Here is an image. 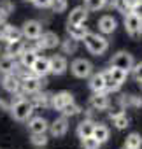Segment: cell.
I'll return each mask as SVG.
<instances>
[{
	"mask_svg": "<svg viewBox=\"0 0 142 149\" xmlns=\"http://www.w3.org/2000/svg\"><path fill=\"white\" fill-rule=\"evenodd\" d=\"M83 40H84L88 51H90L91 54H97V56H98V54H104V53L107 51V47H109V40H107L104 35H98V33L88 32Z\"/></svg>",
	"mask_w": 142,
	"mask_h": 149,
	"instance_id": "6da1fadb",
	"label": "cell"
},
{
	"mask_svg": "<svg viewBox=\"0 0 142 149\" xmlns=\"http://www.w3.org/2000/svg\"><path fill=\"white\" fill-rule=\"evenodd\" d=\"M32 112H33V105H32V102L30 100H26V98H18L13 105H11V114H13V118L16 119V121H28V118L32 116Z\"/></svg>",
	"mask_w": 142,
	"mask_h": 149,
	"instance_id": "7a4b0ae2",
	"label": "cell"
},
{
	"mask_svg": "<svg viewBox=\"0 0 142 149\" xmlns=\"http://www.w3.org/2000/svg\"><path fill=\"white\" fill-rule=\"evenodd\" d=\"M70 70H72V74L76 77L79 79H84V77H90L91 76V72H93V65L84 60V58H77L72 61V65H70Z\"/></svg>",
	"mask_w": 142,
	"mask_h": 149,
	"instance_id": "3957f363",
	"label": "cell"
},
{
	"mask_svg": "<svg viewBox=\"0 0 142 149\" xmlns=\"http://www.w3.org/2000/svg\"><path fill=\"white\" fill-rule=\"evenodd\" d=\"M125 28L132 37H139L142 33V18L135 16L133 13L125 14Z\"/></svg>",
	"mask_w": 142,
	"mask_h": 149,
	"instance_id": "277c9868",
	"label": "cell"
},
{
	"mask_svg": "<svg viewBox=\"0 0 142 149\" xmlns=\"http://www.w3.org/2000/svg\"><path fill=\"white\" fill-rule=\"evenodd\" d=\"M111 67L121 68V70H125V72H130L132 67H133V58H132L130 53L121 51V53L114 54V58H112V61H111Z\"/></svg>",
	"mask_w": 142,
	"mask_h": 149,
	"instance_id": "5b68a950",
	"label": "cell"
},
{
	"mask_svg": "<svg viewBox=\"0 0 142 149\" xmlns=\"http://www.w3.org/2000/svg\"><path fill=\"white\" fill-rule=\"evenodd\" d=\"M40 79L35 76V74H30V76L23 77L21 79V91L23 93H28V95H33L40 90Z\"/></svg>",
	"mask_w": 142,
	"mask_h": 149,
	"instance_id": "8992f818",
	"label": "cell"
},
{
	"mask_svg": "<svg viewBox=\"0 0 142 149\" xmlns=\"http://www.w3.org/2000/svg\"><path fill=\"white\" fill-rule=\"evenodd\" d=\"M2 86L9 93H18L21 90V77L16 76L14 72H9V74H6L4 79H2Z\"/></svg>",
	"mask_w": 142,
	"mask_h": 149,
	"instance_id": "52a82bcc",
	"label": "cell"
},
{
	"mask_svg": "<svg viewBox=\"0 0 142 149\" xmlns=\"http://www.w3.org/2000/svg\"><path fill=\"white\" fill-rule=\"evenodd\" d=\"M21 32H23V37H26V39H39L42 35V25L35 19H30L23 25Z\"/></svg>",
	"mask_w": 142,
	"mask_h": 149,
	"instance_id": "ba28073f",
	"label": "cell"
},
{
	"mask_svg": "<svg viewBox=\"0 0 142 149\" xmlns=\"http://www.w3.org/2000/svg\"><path fill=\"white\" fill-rule=\"evenodd\" d=\"M37 77H44L51 72V65H49V58H44V56H37V60L33 61L32 68H30Z\"/></svg>",
	"mask_w": 142,
	"mask_h": 149,
	"instance_id": "9c48e42d",
	"label": "cell"
},
{
	"mask_svg": "<svg viewBox=\"0 0 142 149\" xmlns=\"http://www.w3.org/2000/svg\"><path fill=\"white\" fill-rule=\"evenodd\" d=\"M70 102H74V97H72V93H68V91H60V93H56V95L51 97V105L56 111H61Z\"/></svg>",
	"mask_w": 142,
	"mask_h": 149,
	"instance_id": "30bf717a",
	"label": "cell"
},
{
	"mask_svg": "<svg viewBox=\"0 0 142 149\" xmlns=\"http://www.w3.org/2000/svg\"><path fill=\"white\" fill-rule=\"evenodd\" d=\"M28 130H30V133H46L49 130V123L42 116H35V118L28 119Z\"/></svg>",
	"mask_w": 142,
	"mask_h": 149,
	"instance_id": "8fae6325",
	"label": "cell"
},
{
	"mask_svg": "<svg viewBox=\"0 0 142 149\" xmlns=\"http://www.w3.org/2000/svg\"><path fill=\"white\" fill-rule=\"evenodd\" d=\"M40 47L42 49H53L56 46H60V37L54 32H42V35L39 37Z\"/></svg>",
	"mask_w": 142,
	"mask_h": 149,
	"instance_id": "7c38bea8",
	"label": "cell"
},
{
	"mask_svg": "<svg viewBox=\"0 0 142 149\" xmlns=\"http://www.w3.org/2000/svg\"><path fill=\"white\" fill-rule=\"evenodd\" d=\"M67 130H68V121H67L65 116L54 119V121L49 125V132H51L53 137H63V135L67 133Z\"/></svg>",
	"mask_w": 142,
	"mask_h": 149,
	"instance_id": "4fadbf2b",
	"label": "cell"
},
{
	"mask_svg": "<svg viewBox=\"0 0 142 149\" xmlns=\"http://www.w3.org/2000/svg\"><path fill=\"white\" fill-rule=\"evenodd\" d=\"M86 18H88V9L86 7H83V6L74 7L68 14V25H81V23L86 21Z\"/></svg>",
	"mask_w": 142,
	"mask_h": 149,
	"instance_id": "5bb4252c",
	"label": "cell"
},
{
	"mask_svg": "<svg viewBox=\"0 0 142 149\" xmlns=\"http://www.w3.org/2000/svg\"><path fill=\"white\" fill-rule=\"evenodd\" d=\"M49 65H51V74H56V76H61L67 70V60L65 56H60V54H54L53 58H49Z\"/></svg>",
	"mask_w": 142,
	"mask_h": 149,
	"instance_id": "9a60e30c",
	"label": "cell"
},
{
	"mask_svg": "<svg viewBox=\"0 0 142 149\" xmlns=\"http://www.w3.org/2000/svg\"><path fill=\"white\" fill-rule=\"evenodd\" d=\"M116 26H118V23H116V19H114L112 16H102V18L98 19V30H100L104 35L112 33V32L116 30Z\"/></svg>",
	"mask_w": 142,
	"mask_h": 149,
	"instance_id": "2e32d148",
	"label": "cell"
},
{
	"mask_svg": "<svg viewBox=\"0 0 142 149\" xmlns=\"http://www.w3.org/2000/svg\"><path fill=\"white\" fill-rule=\"evenodd\" d=\"M105 83H107L105 81V74L98 72L90 79V88H91L93 93H102V91H105Z\"/></svg>",
	"mask_w": 142,
	"mask_h": 149,
	"instance_id": "e0dca14e",
	"label": "cell"
},
{
	"mask_svg": "<svg viewBox=\"0 0 142 149\" xmlns=\"http://www.w3.org/2000/svg\"><path fill=\"white\" fill-rule=\"evenodd\" d=\"M90 105H91L93 109H97V111H104V109H107V107H109V98H107L105 91H102V93H95V95L90 98Z\"/></svg>",
	"mask_w": 142,
	"mask_h": 149,
	"instance_id": "ac0fdd59",
	"label": "cell"
},
{
	"mask_svg": "<svg viewBox=\"0 0 142 149\" xmlns=\"http://www.w3.org/2000/svg\"><path fill=\"white\" fill-rule=\"evenodd\" d=\"M25 51V42L19 39V40H13V42H7V47H6V53L13 58L16 56H21V53Z\"/></svg>",
	"mask_w": 142,
	"mask_h": 149,
	"instance_id": "d6986e66",
	"label": "cell"
},
{
	"mask_svg": "<svg viewBox=\"0 0 142 149\" xmlns=\"http://www.w3.org/2000/svg\"><path fill=\"white\" fill-rule=\"evenodd\" d=\"M67 30H68V35L72 39H76V40H83L84 35L88 33V28L84 26V23H81V25H68Z\"/></svg>",
	"mask_w": 142,
	"mask_h": 149,
	"instance_id": "ffe728a7",
	"label": "cell"
},
{
	"mask_svg": "<svg viewBox=\"0 0 142 149\" xmlns=\"http://www.w3.org/2000/svg\"><path fill=\"white\" fill-rule=\"evenodd\" d=\"M93 128H95V123H91L90 119L81 121V123H79V126H77V135H79V139L91 137V135H93Z\"/></svg>",
	"mask_w": 142,
	"mask_h": 149,
	"instance_id": "44dd1931",
	"label": "cell"
},
{
	"mask_svg": "<svg viewBox=\"0 0 142 149\" xmlns=\"http://www.w3.org/2000/svg\"><path fill=\"white\" fill-rule=\"evenodd\" d=\"M16 68V58L6 54L0 58V72H4V74H9V72H14Z\"/></svg>",
	"mask_w": 142,
	"mask_h": 149,
	"instance_id": "7402d4cb",
	"label": "cell"
},
{
	"mask_svg": "<svg viewBox=\"0 0 142 149\" xmlns=\"http://www.w3.org/2000/svg\"><path fill=\"white\" fill-rule=\"evenodd\" d=\"M91 137H95L100 144H104V142L109 140V128H107L105 125H95V128H93V135H91Z\"/></svg>",
	"mask_w": 142,
	"mask_h": 149,
	"instance_id": "603a6c76",
	"label": "cell"
},
{
	"mask_svg": "<svg viewBox=\"0 0 142 149\" xmlns=\"http://www.w3.org/2000/svg\"><path fill=\"white\" fill-rule=\"evenodd\" d=\"M135 4H137V0H114V7L119 13H123V14L132 13V9H133Z\"/></svg>",
	"mask_w": 142,
	"mask_h": 149,
	"instance_id": "cb8c5ba5",
	"label": "cell"
},
{
	"mask_svg": "<svg viewBox=\"0 0 142 149\" xmlns=\"http://www.w3.org/2000/svg\"><path fill=\"white\" fill-rule=\"evenodd\" d=\"M37 53L35 51H30V49H25L23 53H21V65L23 67H26V68H32V65H33V61L37 60Z\"/></svg>",
	"mask_w": 142,
	"mask_h": 149,
	"instance_id": "d4e9b609",
	"label": "cell"
},
{
	"mask_svg": "<svg viewBox=\"0 0 142 149\" xmlns=\"http://www.w3.org/2000/svg\"><path fill=\"white\" fill-rule=\"evenodd\" d=\"M109 74H111V79L121 86V84L126 81V74H128V72H125V70H121V68H114V67H111Z\"/></svg>",
	"mask_w": 142,
	"mask_h": 149,
	"instance_id": "484cf974",
	"label": "cell"
},
{
	"mask_svg": "<svg viewBox=\"0 0 142 149\" xmlns=\"http://www.w3.org/2000/svg\"><path fill=\"white\" fill-rule=\"evenodd\" d=\"M21 37H23V32H21L19 28H16V26H9L2 40H6V42H13V40H19Z\"/></svg>",
	"mask_w": 142,
	"mask_h": 149,
	"instance_id": "4316f807",
	"label": "cell"
},
{
	"mask_svg": "<svg viewBox=\"0 0 142 149\" xmlns=\"http://www.w3.org/2000/svg\"><path fill=\"white\" fill-rule=\"evenodd\" d=\"M125 146H126V147L140 149V146H142V137H140V133H130V135L126 137V140H125Z\"/></svg>",
	"mask_w": 142,
	"mask_h": 149,
	"instance_id": "83f0119b",
	"label": "cell"
},
{
	"mask_svg": "<svg viewBox=\"0 0 142 149\" xmlns=\"http://www.w3.org/2000/svg\"><path fill=\"white\" fill-rule=\"evenodd\" d=\"M81 112V107L76 104V102H70V104H67L63 109H61V114L65 116V118H68V116H76V114H79Z\"/></svg>",
	"mask_w": 142,
	"mask_h": 149,
	"instance_id": "f1b7e54d",
	"label": "cell"
},
{
	"mask_svg": "<svg viewBox=\"0 0 142 149\" xmlns=\"http://www.w3.org/2000/svg\"><path fill=\"white\" fill-rule=\"evenodd\" d=\"M30 142H32V146H35V147H42V146L47 144V137H46V133H32Z\"/></svg>",
	"mask_w": 142,
	"mask_h": 149,
	"instance_id": "f546056e",
	"label": "cell"
},
{
	"mask_svg": "<svg viewBox=\"0 0 142 149\" xmlns=\"http://www.w3.org/2000/svg\"><path fill=\"white\" fill-rule=\"evenodd\" d=\"M32 105L33 107H47L49 105V97L47 95H35L32 97Z\"/></svg>",
	"mask_w": 142,
	"mask_h": 149,
	"instance_id": "4dcf8cb0",
	"label": "cell"
},
{
	"mask_svg": "<svg viewBox=\"0 0 142 149\" xmlns=\"http://www.w3.org/2000/svg\"><path fill=\"white\" fill-rule=\"evenodd\" d=\"M112 121H114V126H116L118 130H125V128L128 126V118H126V114H125V112H121V114L114 116V118H112Z\"/></svg>",
	"mask_w": 142,
	"mask_h": 149,
	"instance_id": "1f68e13d",
	"label": "cell"
},
{
	"mask_svg": "<svg viewBox=\"0 0 142 149\" xmlns=\"http://www.w3.org/2000/svg\"><path fill=\"white\" fill-rule=\"evenodd\" d=\"M105 2H107V0H86L84 7L88 11H100V9L105 7Z\"/></svg>",
	"mask_w": 142,
	"mask_h": 149,
	"instance_id": "d6a6232c",
	"label": "cell"
},
{
	"mask_svg": "<svg viewBox=\"0 0 142 149\" xmlns=\"http://www.w3.org/2000/svg\"><path fill=\"white\" fill-rule=\"evenodd\" d=\"M81 144L84 149H98L102 144L95 139V137H86V139H81Z\"/></svg>",
	"mask_w": 142,
	"mask_h": 149,
	"instance_id": "836d02e7",
	"label": "cell"
},
{
	"mask_svg": "<svg viewBox=\"0 0 142 149\" xmlns=\"http://www.w3.org/2000/svg\"><path fill=\"white\" fill-rule=\"evenodd\" d=\"M76 49H77V40H76V39L70 37L68 40H65V42H63V51H65L67 54L76 53Z\"/></svg>",
	"mask_w": 142,
	"mask_h": 149,
	"instance_id": "e575fe53",
	"label": "cell"
},
{
	"mask_svg": "<svg viewBox=\"0 0 142 149\" xmlns=\"http://www.w3.org/2000/svg\"><path fill=\"white\" fill-rule=\"evenodd\" d=\"M51 9H53V13H63L67 9V0H53Z\"/></svg>",
	"mask_w": 142,
	"mask_h": 149,
	"instance_id": "d590c367",
	"label": "cell"
},
{
	"mask_svg": "<svg viewBox=\"0 0 142 149\" xmlns=\"http://www.w3.org/2000/svg\"><path fill=\"white\" fill-rule=\"evenodd\" d=\"M132 72H133V77H135V79L140 83V81H142V61H140V63H137V65L133 63V67H132Z\"/></svg>",
	"mask_w": 142,
	"mask_h": 149,
	"instance_id": "8d00e7d4",
	"label": "cell"
},
{
	"mask_svg": "<svg viewBox=\"0 0 142 149\" xmlns=\"http://www.w3.org/2000/svg\"><path fill=\"white\" fill-rule=\"evenodd\" d=\"M125 104H126V105L140 107V105H142V100H140V98H137V97H133V95H130V97H126V98H125Z\"/></svg>",
	"mask_w": 142,
	"mask_h": 149,
	"instance_id": "74e56055",
	"label": "cell"
},
{
	"mask_svg": "<svg viewBox=\"0 0 142 149\" xmlns=\"http://www.w3.org/2000/svg\"><path fill=\"white\" fill-rule=\"evenodd\" d=\"M13 4L9 2V0H4V2L2 4H0V11H2V13H6V14H9V13H13Z\"/></svg>",
	"mask_w": 142,
	"mask_h": 149,
	"instance_id": "f35d334b",
	"label": "cell"
},
{
	"mask_svg": "<svg viewBox=\"0 0 142 149\" xmlns=\"http://www.w3.org/2000/svg\"><path fill=\"white\" fill-rule=\"evenodd\" d=\"M51 2H53V0H33L35 7H39V9H46V7H51Z\"/></svg>",
	"mask_w": 142,
	"mask_h": 149,
	"instance_id": "ab89813d",
	"label": "cell"
},
{
	"mask_svg": "<svg viewBox=\"0 0 142 149\" xmlns=\"http://www.w3.org/2000/svg\"><path fill=\"white\" fill-rule=\"evenodd\" d=\"M132 13H133L135 16H139V18H142V0H137V4L133 6V9H132Z\"/></svg>",
	"mask_w": 142,
	"mask_h": 149,
	"instance_id": "60d3db41",
	"label": "cell"
},
{
	"mask_svg": "<svg viewBox=\"0 0 142 149\" xmlns=\"http://www.w3.org/2000/svg\"><path fill=\"white\" fill-rule=\"evenodd\" d=\"M9 26L11 25H7L6 21H0V39H4V35H6V32H7Z\"/></svg>",
	"mask_w": 142,
	"mask_h": 149,
	"instance_id": "b9f144b4",
	"label": "cell"
},
{
	"mask_svg": "<svg viewBox=\"0 0 142 149\" xmlns=\"http://www.w3.org/2000/svg\"><path fill=\"white\" fill-rule=\"evenodd\" d=\"M125 149H135V147H126V146H125Z\"/></svg>",
	"mask_w": 142,
	"mask_h": 149,
	"instance_id": "7bdbcfd3",
	"label": "cell"
},
{
	"mask_svg": "<svg viewBox=\"0 0 142 149\" xmlns=\"http://www.w3.org/2000/svg\"><path fill=\"white\" fill-rule=\"evenodd\" d=\"M26 2H33V0H26Z\"/></svg>",
	"mask_w": 142,
	"mask_h": 149,
	"instance_id": "ee69618b",
	"label": "cell"
},
{
	"mask_svg": "<svg viewBox=\"0 0 142 149\" xmlns=\"http://www.w3.org/2000/svg\"><path fill=\"white\" fill-rule=\"evenodd\" d=\"M140 88H142V81H140Z\"/></svg>",
	"mask_w": 142,
	"mask_h": 149,
	"instance_id": "f6af8a7d",
	"label": "cell"
}]
</instances>
